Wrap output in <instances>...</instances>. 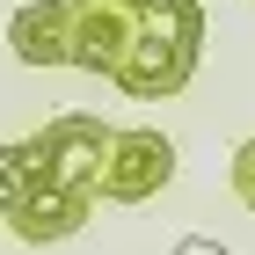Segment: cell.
Returning <instances> with one entry per match:
<instances>
[{"label": "cell", "instance_id": "4", "mask_svg": "<svg viewBox=\"0 0 255 255\" xmlns=\"http://www.w3.org/2000/svg\"><path fill=\"white\" fill-rule=\"evenodd\" d=\"M168 182H175V138L153 131V124H138V131L110 138V160H102L95 197H110V204H146V197H160Z\"/></svg>", "mask_w": 255, "mask_h": 255}, {"label": "cell", "instance_id": "6", "mask_svg": "<svg viewBox=\"0 0 255 255\" xmlns=\"http://www.w3.org/2000/svg\"><path fill=\"white\" fill-rule=\"evenodd\" d=\"M7 44L22 66H66V0H22L7 15Z\"/></svg>", "mask_w": 255, "mask_h": 255}, {"label": "cell", "instance_id": "1", "mask_svg": "<svg viewBox=\"0 0 255 255\" xmlns=\"http://www.w3.org/2000/svg\"><path fill=\"white\" fill-rule=\"evenodd\" d=\"M197 44H204V7L197 0H146L138 7V37L117 59V88L131 102H168L190 88L197 73Z\"/></svg>", "mask_w": 255, "mask_h": 255}, {"label": "cell", "instance_id": "9", "mask_svg": "<svg viewBox=\"0 0 255 255\" xmlns=\"http://www.w3.org/2000/svg\"><path fill=\"white\" fill-rule=\"evenodd\" d=\"M175 255H234V248H219V241H204V234H190V241H175Z\"/></svg>", "mask_w": 255, "mask_h": 255}, {"label": "cell", "instance_id": "3", "mask_svg": "<svg viewBox=\"0 0 255 255\" xmlns=\"http://www.w3.org/2000/svg\"><path fill=\"white\" fill-rule=\"evenodd\" d=\"M138 7L146 0H66V66L110 80L138 37Z\"/></svg>", "mask_w": 255, "mask_h": 255}, {"label": "cell", "instance_id": "2", "mask_svg": "<svg viewBox=\"0 0 255 255\" xmlns=\"http://www.w3.org/2000/svg\"><path fill=\"white\" fill-rule=\"evenodd\" d=\"M110 138H117V131H110L102 117H80V110H66V117H51L37 138H29V153H37V175H44V182L95 197L102 160H110Z\"/></svg>", "mask_w": 255, "mask_h": 255}, {"label": "cell", "instance_id": "7", "mask_svg": "<svg viewBox=\"0 0 255 255\" xmlns=\"http://www.w3.org/2000/svg\"><path fill=\"white\" fill-rule=\"evenodd\" d=\"M37 153H29V138H15V146H0V219H7V212H15V204H22V197H29V190H37Z\"/></svg>", "mask_w": 255, "mask_h": 255}, {"label": "cell", "instance_id": "5", "mask_svg": "<svg viewBox=\"0 0 255 255\" xmlns=\"http://www.w3.org/2000/svg\"><path fill=\"white\" fill-rule=\"evenodd\" d=\"M88 212H95V197L59 190V182H37V190L7 212V226H15V241H29V248H51V241H73L80 226H88Z\"/></svg>", "mask_w": 255, "mask_h": 255}, {"label": "cell", "instance_id": "8", "mask_svg": "<svg viewBox=\"0 0 255 255\" xmlns=\"http://www.w3.org/2000/svg\"><path fill=\"white\" fill-rule=\"evenodd\" d=\"M226 175H234V197L255 212V138H241V153H234V168H226Z\"/></svg>", "mask_w": 255, "mask_h": 255}]
</instances>
